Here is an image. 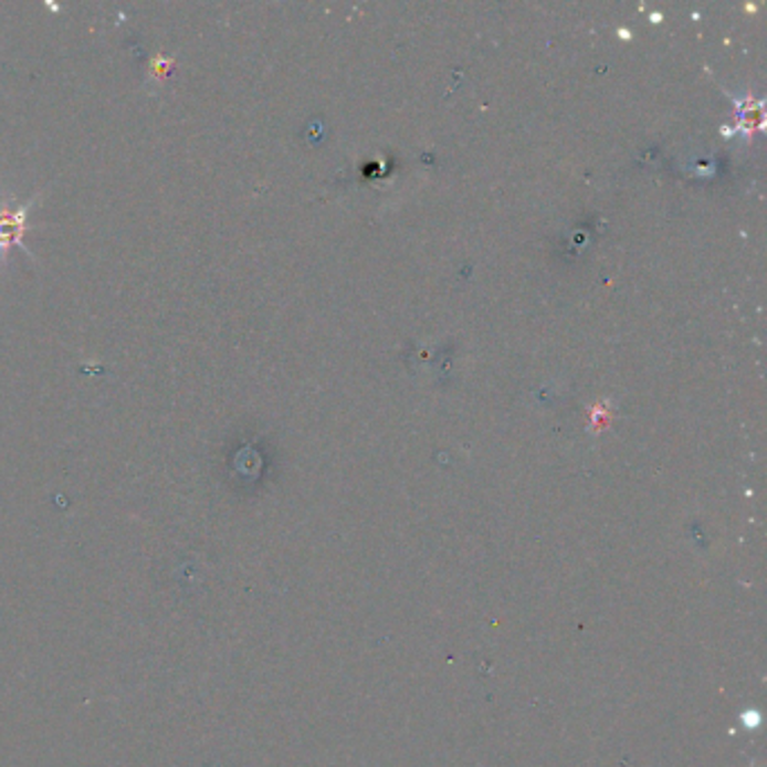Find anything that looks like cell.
I'll use <instances>...</instances> for the list:
<instances>
[{
  "instance_id": "1",
  "label": "cell",
  "mask_w": 767,
  "mask_h": 767,
  "mask_svg": "<svg viewBox=\"0 0 767 767\" xmlns=\"http://www.w3.org/2000/svg\"><path fill=\"white\" fill-rule=\"evenodd\" d=\"M34 201L17 208L14 212L0 210V250H10L14 245H21L25 232H28V210Z\"/></svg>"
}]
</instances>
